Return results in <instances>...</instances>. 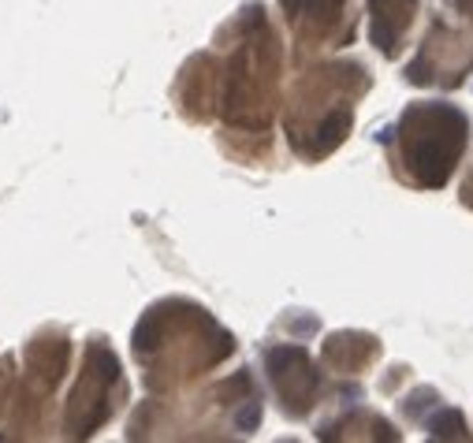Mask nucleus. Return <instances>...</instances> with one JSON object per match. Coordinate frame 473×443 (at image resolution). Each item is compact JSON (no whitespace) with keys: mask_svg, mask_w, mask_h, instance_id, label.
Segmentation results:
<instances>
[{"mask_svg":"<svg viewBox=\"0 0 473 443\" xmlns=\"http://www.w3.org/2000/svg\"><path fill=\"white\" fill-rule=\"evenodd\" d=\"M432 436H440V439H454V436H466V424H462V414L459 410H444L432 424Z\"/></svg>","mask_w":473,"mask_h":443,"instance_id":"3","label":"nucleus"},{"mask_svg":"<svg viewBox=\"0 0 473 443\" xmlns=\"http://www.w3.org/2000/svg\"><path fill=\"white\" fill-rule=\"evenodd\" d=\"M417 0H369L373 8V45L380 48L384 56H395L399 53V38L402 30L410 26V11H414Z\"/></svg>","mask_w":473,"mask_h":443,"instance_id":"2","label":"nucleus"},{"mask_svg":"<svg viewBox=\"0 0 473 443\" xmlns=\"http://www.w3.org/2000/svg\"><path fill=\"white\" fill-rule=\"evenodd\" d=\"M466 202H473V198H466Z\"/></svg>","mask_w":473,"mask_h":443,"instance_id":"4","label":"nucleus"},{"mask_svg":"<svg viewBox=\"0 0 473 443\" xmlns=\"http://www.w3.org/2000/svg\"><path fill=\"white\" fill-rule=\"evenodd\" d=\"M402 153L421 187H444L466 150L469 123L454 105H414L402 116Z\"/></svg>","mask_w":473,"mask_h":443,"instance_id":"1","label":"nucleus"}]
</instances>
